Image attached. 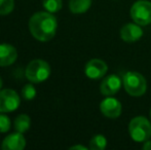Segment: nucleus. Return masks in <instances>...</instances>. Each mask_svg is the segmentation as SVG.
Masks as SVG:
<instances>
[{"mask_svg": "<svg viewBox=\"0 0 151 150\" xmlns=\"http://www.w3.org/2000/svg\"><path fill=\"white\" fill-rule=\"evenodd\" d=\"M26 147V139L23 136V133L16 132L9 134L4 138L1 144L3 150H23Z\"/></svg>", "mask_w": 151, "mask_h": 150, "instance_id": "obj_11", "label": "nucleus"}, {"mask_svg": "<svg viewBox=\"0 0 151 150\" xmlns=\"http://www.w3.org/2000/svg\"><path fill=\"white\" fill-rule=\"evenodd\" d=\"M21 98L18 93L10 88L0 90V112L8 113L20 107Z\"/></svg>", "mask_w": 151, "mask_h": 150, "instance_id": "obj_6", "label": "nucleus"}, {"mask_svg": "<svg viewBox=\"0 0 151 150\" xmlns=\"http://www.w3.org/2000/svg\"><path fill=\"white\" fill-rule=\"evenodd\" d=\"M31 119L27 114H20L14 119V128L17 132L25 133L30 128Z\"/></svg>", "mask_w": 151, "mask_h": 150, "instance_id": "obj_14", "label": "nucleus"}, {"mask_svg": "<svg viewBox=\"0 0 151 150\" xmlns=\"http://www.w3.org/2000/svg\"><path fill=\"white\" fill-rule=\"evenodd\" d=\"M129 133L135 142L142 143L151 137V123L145 116H136L129 123Z\"/></svg>", "mask_w": 151, "mask_h": 150, "instance_id": "obj_3", "label": "nucleus"}, {"mask_svg": "<svg viewBox=\"0 0 151 150\" xmlns=\"http://www.w3.org/2000/svg\"><path fill=\"white\" fill-rule=\"evenodd\" d=\"M25 75L31 83H40L50 77V66L44 60L35 59L31 61L26 67Z\"/></svg>", "mask_w": 151, "mask_h": 150, "instance_id": "obj_4", "label": "nucleus"}, {"mask_svg": "<svg viewBox=\"0 0 151 150\" xmlns=\"http://www.w3.org/2000/svg\"><path fill=\"white\" fill-rule=\"evenodd\" d=\"M14 8V0H0V16L9 14Z\"/></svg>", "mask_w": 151, "mask_h": 150, "instance_id": "obj_17", "label": "nucleus"}, {"mask_svg": "<svg viewBox=\"0 0 151 150\" xmlns=\"http://www.w3.org/2000/svg\"><path fill=\"white\" fill-rule=\"evenodd\" d=\"M121 85H122V80L119 78V76L110 74L102 80L100 84V92L105 97L114 96L119 92Z\"/></svg>", "mask_w": 151, "mask_h": 150, "instance_id": "obj_9", "label": "nucleus"}, {"mask_svg": "<svg viewBox=\"0 0 151 150\" xmlns=\"http://www.w3.org/2000/svg\"><path fill=\"white\" fill-rule=\"evenodd\" d=\"M12 121L9 117L4 114H0V133H6L9 131Z\"/></svg>", "mask_w": 151, "mask_h": 150, "instance_id": "obj_19", "label": "nucleus"}, {"mask_svg": "<svg viewBox=\"0 0 151 150\" xmlns=\"http://www.w3.org/2000/svg\"><path fill=\"white\" fill-rule=\"evenodd\" d=\"M142 149L143 150H151V140L145 141V142H143V145H142Z\"/></svg>", "mask_w": 151, "mask_h": 150, "instance_id": "obj_20", "label": "nucleus"}, {"mask_svg": "<svg viewBox=\"0 0 151 150\" xmlns=\"http://www.w3.org/2000/svg\"><path fill=\"white\" fill-rule=\"evenodd\" d=\"M100 111L105 117L115 119L118 118L122 111L121 103L116 98L112 96L106 97L101 103H100Z\"/></svg>", "mask_w": 151, "mask_h": 150, "instance_id": "obj_7", "label": "nucleus"}, {"mask_svg": "<svg viewBox=\"0 0 151 150\" xmlns=\"http://www.w3.org/2000/svg\"><path fill=\"white\" fill-rule=\"evenodd\" d=\"M18 52L12 44H0V67H6L12 65L17 61Z\"/></svg>", "mask_w": 151, "mask_h": 150, "instance_id": "obj_12", "label": "nucleus"}, {"mask_svg": "<svg viewBox=\"0 0 151 150\" xmlns=\"http://www.w3.org/2000/svg\"><path fill=\"white\" fill-rule=\"evenodd\" d=\"M42 5L46 11L54 14L60 11L63 6V2L62 0H42Z\"/></svg>", "mask_w": 151, "mask_h": 150, "instance_id": "obj_16", "label": "nucleus"}, {"mask_svg": "<svg viewBox=\"0 0 151 150\" xmlns=\"http://www.w3.org/2000/svg\"><path fill=\"white\" fill-rule=\"evenodd\" d=\"M129 14L134 23L140 26H147L151 24V2L138 0L132 5Z\"/></svg>", "mask_w": 151, "mask_h": 150, "instance_id": "obj_5", "label": "nucleus"}, {"mask_svg": "<svg viewBox=\"0 0 151 150\" xmlns=\"http://www.w3.org/2000/svg\"><path fill=\"white\" fill-rule=\"evenodd\" d=\"M143 36V30L141 26L136 23H129L121 27L120 29V37L125 42H135L138 41Z\"/></svg>", "mask_w": 151, "mask_h": 150, "instance_id": "obj_10", "label": "nucleus"}, {"mask_svg": "<svg viewBox=\"0 0 151 150\" xmlns=\"http://www.w3.org/2000/svg\"><path fill=\"white\" fill-rule=\"evenodd\" d=\"M28 26L32 36L39 41L45 42L55 37L58 22L52 12L39 11L31 17Z\"/></svg>", "mask_w": 151, "mask_h": 150, "instance_id": "obj_1", "label": "nucleus"}, {"mask_svg": "<svg viewBox=\"0 0 151 150\" xmlns=\"http://www.w3.org/2000/svg\"><path fill=\"white\" fill-rule=\"evenodd\" d=\"M1 88H2V79H1V77H0V90H1Z\"/></svg>", "mask_w": 151, "mask_h": 150, "instance_id": "obj_22", "label": "nucleus"}, {"mask_svg": "<svg viewBox=\"0 0 151 150\" xmlns=\"http://www.w3.org/2000/svg\"><path fill=\"white\" fill-rule=\"evenodd\" d=\"M122 85L125 92L132 97H141L147 90V81L139 72L129 71L123 75Z\"/></svg>", "mask_w": 151, "mask_h": 150, "instance_id": "obj_2", "label": "nucleus"}, {"mask_svg": "<svg viewBox=\"0 0 151 150\" xmlns=\"http://www.w3.org/2000/svg\"><path fill=\"white\" fill-rule=\"evenodd\" d=\"M108 71V66L101 59H91L86 63L84 67V73L90 79H101L106 75Z\"/></svg>", "mask_w": 151, "mask_h": 150, "instance_id": "obj_8", "label": "nucleus"}, {"mask_svg": "<svg viewBox=\"0 0 151 150\" xmlns=\"http://www.w3.org/2000/svg\"><path fill=\"white\" fill-rule=\"evenodd\" d=\"M149 116H150V119H151V109H150V111H149Z\"/></svg>", "mask_w": 151, "mask_h": 150, "instance_id": "obj_23", "label": "nucleus"}, {"mask_svg": "<svg viewBox=\"0 0 151 150\" xmlns=\"http://www.w3.org/2000/svg\"><path fill=\"white\" fill-rule=\"evenodd\" d=\"M91 0H70L69 9L72 14H81L86 12L91 6Z\"/></svg>", "mask_w": 151, "mask_h": 150, "instance_id": "obj_13", "label": "nucleus"}, {"mask_svg": "<svg viewBox=\"0 0 151 150\" xmlns=\"http://www.w3.org/2000/svg\"><path fill=\"white\" fill-rule=\"evenodd\" d=\"M22 96L25 100L31 101L36 97V88H34L33 84L28 83L22 88Z\"/></svg>", "mask_w": 151, "mask_h": 150, "instance_id": "obj_18", "label": "nucleus"}, {"mask_svg": "<svg viewBox=\"0 0 151 150\" xmlns=\"http://www.w3.org/2000/svg\"><path fill=\"white\" fill-rule=\"evenodd\" d=\"M106 147H107V139L105 136L99 134L91 139L88 148L91 150H104Z\"/></svg>", "mask_w": 151, "mask_h": 150, "instance_id": "obj_15", "label": "nucleus"}, {"mask_svg": "<svg viewBox=\"0 0 151 150\" xmlns=\"http://www.w3.org/2000/svg\"><path fill=\"white\" fill-rule=\"evenodd\" d=\"M88 148L83 145H74V146L70 147V150H88Z\"/></svg>", "mask_w": 151, "mask_h": 150, "instance_id": "obj_21", "label": "nucleus"}]
</instances>
